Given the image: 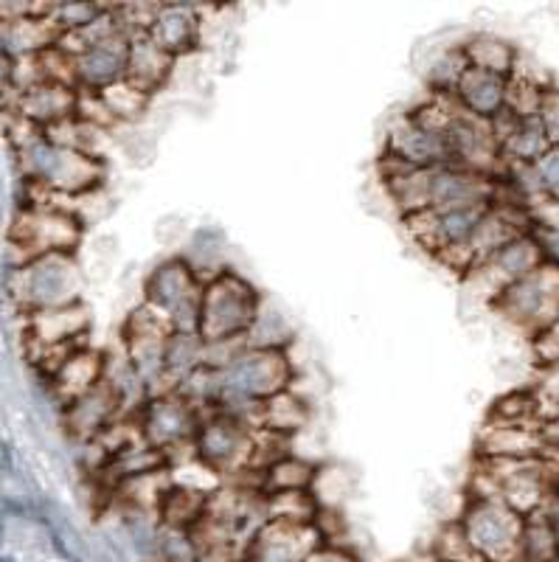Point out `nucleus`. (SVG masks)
<instances>
[{"label":"nucleus","mask_w":559,"mask_h":562,"mask_svg":"<svg viewBox=\"0 0 559 562\" xmlns=\"http://www.w3.org/2000/svg\"><path fill=\"white\" fill-rule=\"evenodd\" d=\"M293 366L281 346H248L228 366L216 369L211 414H228L254 428L256 405L290 389Z\"/></svg>","instance_id":"obj_1"},{"label":"nucleus","mask_w":559,"mask_h":562,"mask_svg":"<svg viewBox=\"0 0 559 562\" xmlns=\"http://www.w3.org/2000/svg\"><path fill=\"white\" fill-rule=\"evenodd\" d=\"M18 160L29 183L37 186L40 192H45L48 198H54V194L79 198V194L93 192L96 186L104 180L102 158H90L77 149L57 147L52 140H45L43 133L18 144Z\"/></svg>","instance_id":"obj_2"},{"label":"nucleus","mask_w":559,"mask_h":562,"mask_svg":"<svg viewBox=\"0 0 559 562\" xmlns=\"http://www.w3.org/2000/svg\"><path fill=\"white\" fill-rule=\"evenodd\" d=\"M259 293L239 273L223 270L203 284L198 335L205 346L248 338L259 318Z\"/></svg>","instance_id":"obj_3"},{"label":"nucleus","mask_w":559,"mask_h":562,"mask_svg":"<svg viewBox=\"0 0 559 562\" xmlns=\"http://www.w3.org/2000/svg\"><path fill=\"white\" fill-rule=\"evenodd\" d=\"M9 290L14 304L26 315L77 304L82 290V268L77 265V254L40 256L20 265L14 268Z\"/></svg>","instance_id":"obj_4"},{"label":"nucleus","mask_w":559,"mask_h":562,"mask_svg":"<svg viewBox=\"0 0 559 562\" xmlns=\"http://www.w3.org/2000/svg\"><path fill=\"white\" fill-rule=\"evenodd\" d=\"M9 245L18 254L14 268L40 256L77 254L82 245V223L77 214L54 203H29L14 214Z\"/></svg>","instance_id":"obj_5"},{"label":"nucleus","mask_w":559,"mask_h":562,"mask_svg":"<svg viewBox=\"0 0 559 562\" xmlns=\"http://www.w3.org/2000/svg\"><path fill=\"white\" fill-rule=\"evenodd\" d=\"M203 281L183 259H169L149 273L144 304L160 315L175 333H198Z\"/></svg>","instance_id":"obj_6"},{"label":"nucleus","mask_w":559,"mask_h":562,"mask_svg":"<svg viewBox=\"0 0 559 562\" xmlns=\"http://www.w3.org/2000/svg\"><path fill=\"white\" fill-rule=\"evenodd\" d=\"M191 448H194V459L209 473L239 479L242 473H250V464H254L256 430L228 414H209L200 422Z\"/></svg>","instance_id":"obj_7"},{"label":"nucleus","mask_w":559,"mask_h":562,"mask_svg":"<svg viewBox=\"0 0 559 562\" xmlns=\"http://www.w3.org/2000/svg\"><path fill=\"white\" fill-rule=\"evenodd\" d=\"M478 562H512L521 554L523 524L517 512L497 498H481L458 524Z\"/></svg>","instance_id":"obj_8"},{"label":"nucleus","mask_w":559,"mask_h":562,"mask_svg":"<svg viewBox=\"0 0 559 562\" xmlns=\"http://www.w3.org/2000/svg\"><path fill=\"white\" fill-rule=\"evenodd\" d=\"M200 422L203 414L186 396H180L178 391H164L149 396L147 405L141 408L138 430L144 445L164 453L169 461L178 450L191 448Z\"/></svg>","instance_id":"obj_9"},{"label":"nucleus","mask_w":559,"mask_h":562,"mask_svg":"<svg viewBox=\"0 0 559 562\" xmlns=\"http://www.w3.org/2000/svg\"><path fill=\"white\" fill-rule=\"evenodd\" d=\"M172 333V326L166 324L155 310H149L147 304H141L124 324V360L138 378V383L147 385L153 394L160 391L166 344H169Z\"/></svg>","instance_id":"obj_10"},{"label":"nucleus","mask_w":559,"mask_h":562,"mask_svg":"<svg viewBox=\"0 0 559 562\" xmlns=\"http://www.w3.org/2000/svg\"><path fill=\"white\" fill-rule=\"evenodd\" d=\"M382 160L407 169L452 167L447 133L416 122L411 113L402 115L400 122L391 127V133L385 138V155H382Z\"/></svg>","instance_id":"obj_11"},{"label":"nucleus","mask_w":559,"mask_h":562,"mask_svg":"<svg viewBox=\"0 0 559 562\" xmlns=\"http://www.w3.org/2000/svg\"><path fill=\"white\" fill-rule=\"evenodd\" d=\"M324 543L318 524H284L265 520L250 537L239 562H304Z\"/></svg>","instance_id":"obj_12"},{"label":"nucleus","mask_w":559,"mask_h":562,"mask_svg":"<svg viewBox=\"0 0 559 562\" xmlns=\"http://www.w3.org/2000/svg\"><path fill=\"white\" fill-rule=\"evenodd\" d=\"M121 408H124V396H121V391L104 378L93 391L79 396L77 403L65 405L63 425L65 430H68V436L90 445V441L99 434H104L113 422H119Z\"/></svg>","instance_id":"obj_13"},{"label":"nucleus","mask_w":559,"mask_h":562,"mask_svg":"<svg viewBox=\"0 0 559 562\" xmlns=\"http://www.w3.org/2000/svg\"><path fill=\"white\" fill-rule=\"evenodd\" d=\"M130 32H115L108 40L96 43L85 54L74 57V77H77V90H102L124 79L130 52Z\"/></svg>","instance_id":"obj_14"},{"label":"nucleus","mask_w":559,"mask_h":562,"mask_svg":"<svg viewBox=\"0 0 559 562\" xmlns=\"http://www.w3.org/2000/svg\"><path fill=\"white\" fill-rule=\"evenodd\" d=\"M14 115L37 130L54 127L70 115H77V88L57 82L32 85L14 93Z\"/></svg>","instance_id":"obj_15"},{"label":"nucleus","mask_w":559,"mask_h":562,"mask_svg":"<svg viewBox=\"0 0 559 562\" xmlns=\"http://www.w3.org/2000/svg\"><path fill=\"white\" fill-rule=\"evenodd\" d=\"M178 59L172 54H166L149 34H135L130 40L127 52V68H124V82L141 90L144 97L153 99L155 90L166 85V79L172 77V68Z\"/></svg>","instance_id":"obj_16"},{"label":"nucleus","mask_w":559,"mask_h":562,"mask_svg":"<svg viewBox=\"0 0 559 562\" xmlns=\"http://www.w3.org/2000/svg\"><path fill=\"white\" fill-rule=\"evenodd\" d=\"M104 371H108V360H104L102 351L85 346L77 355H70L48 380H52L54 396H57L59 405L65 408V405L77 403L79 396H85L88 391H93L96 385L102 383Z\"/></svg>","instance_id":"obj_17"},{"label":"nucleus","mask_w":559,"mask_h":562,"mask_svg":"<svg viewBox=\"0 0 559 562\" xmlns=\"http://www.w3.org/2000/svg\"><path fill=\"white\" fill-rule=\"evenodd\" d=\"M200 32H203V20H200L198 9L160 7L158 18H155L153 29L147 34L166 54H172L175 59H180L183 54H191L198 48Z\"/></svg>","instance_id":"obj_18"},{"label":"nucleus","mask_w":559,"mask_h":562,"mask_svg":"<svg viewBox=\"0 0 559 562\" xmlns=\"http://www.w3.org/2000/svg\"><path fill=\"white\" fill-rule=\"evenodd\" d=\"M452 99L458 102V108L467 110L470 115L490 119L506 102V79L490 74V70H478L467 65L456 90H452Z\"/></svg>","instance_id":"obj_19"},{"label":"nucleus","mask_w":559,"mask_h":562,"mask_svg":"<svg viewBox=\"0 0 559 562\" xmlns=\"http://www.w3.org/2000/svg\"><path fill=\"white\" fill-rule=\"evenodd\" d=\"M306 419H310L306 403L287 389L281 391V394L270 396V400L256 405L254 430H265V434H276L290 439V436L299 434L301 428H306Z\"/></svg>","instance_id":"obj_20"},{"label":"nucleus","mask_w":559,"mask_h":562,"mask_svg":"<svg viewBox=\"0 0 559 562\" xmlns=\"http://www.w3.org/2000/svg\"><path fill=\"white\" fill-rule=\"evenodd\" d=\"M205 366V344L200 340L198 333H172L169 344H166L164 355V380H160V391H175L183 380Z\"/></svg>","instance_id":"obj_21"},{"label":"nucleus","mask_w":559,"mask_h":562,"mask_svg":"<svg viewBox=\"0 0 559 562\" xmlns=\"http://www.w3.org/2000/svg\"><path fill=\"white\" fill-rule=\"evenodd\" d=\"M205 504H209V492L175 481L160 501L158 518L166 529L189 531L205 515Z\"/></svg>","instance_id":"obj_22"},{"label":"nucleus","mask_w":559,"mask_h":562,"mask_svg":"<svg viewBox=\"0 0 559 562\" xmlns=\"http://www.w3.org/2000/svg\"><path fill=\"white\" fill-rule=\"evenodd\" d=\"M175 484L169 467H158V470H149V473L133 475V479H124L113 486L115 498L127 509L135 512H158L160 501H164L166 490Z\"/></svg>","instance_id":"obj_23"},{"label":"nucleus","mask_w":559,"mask_h":562,"mask_svg":"<svg viewBox=\"0 0 559 562\" xmlns=\"http://www.w3.org/2000/svg\"><path fill=\"white\" fill-rule=\"evenodd\" d=\"M315 467L295 456H284L276 464H270L259 479L261 495H276V492H301L312 490L315 484Z\"/></svg>","instance_id":"obj_24"},{"label":"nucleus","mask_w":559,"mask_h":562,"mask_svg":"<svg viewBox=\"0 0 559 562\" xmlns=\"http://www.w3.org/2000/svg\"><path fill=\"white\" fill-rule=\"evenodd\" d=\"M321 515L318 498L312 490L276 492L265 495V520H284V524H315Z\"/></svg>","instance_id":"obj_25"},{"label":"nucleus","mask_w":559,"mask_h":562,"mask_svg":"<svg viewBox=\"0 0 559 562\" xmlns=\"http://www.w3.org/2000/svg\"><path fill=\"white\" fill-rule=\"evenodd\" d=\"M102 104L108 108L110 119L115 124H130V122H138L141 115L149 110V97H144L141 90H135L133 85H127L124 79L115 85H108V88L96 90Z\"/></svg>","instance_id":"obj_26"},{"label":"nucleus","mask_w":559,"mask_h":562,"mask_svg":"<svg viewBox=\"0 0 559 562\" xmlns=\"http://www.w3.org/2000/svg\"><path fill=\"white\" fill-rule=\"evenodd\" d=\"M465 59L470 68L478 70H490V74H497L503 77L508 70V63H512V54H508L506 45L495 43V40H472L470 45H465Z\"/></svg>","instance_id":"obj_27"},{"label":"nucleus","mask_w":559,"mask_h":562,"mask_svg":"<svg viewBox=\"0 0 559 562\" xmlns=\"http://www.w3.org/2000/svg\"><path fill=\"white\" fill-rule=\"evenodd\" d=\"M14 68H18V57L0 45V99H14Z\"/></svg>","instance_id":"obj_28"},{"label":"nucleus","mask_w":559,"mask_h":562,"mask_svg":"<svg viewBox=\"0 0 559 562\" xmlns=\"http://www.w3.org/2000/svg\"><path fill=\"white\" fill-rule=\"evenodd\" d=\"M304 562H357V560L346 549H337V546H324V543H321L318 549L312 551V554L306 557Z\"/></svg>","instance_id":"obj_29"}]
</instances>
